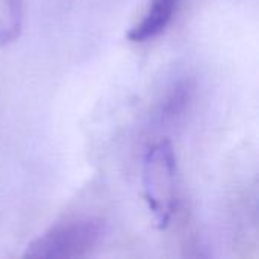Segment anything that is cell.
<instances>
[{
	"label": "cell",
	"instance_id": "1",
	"mask_svg": "<svg viewBox=\"0 0 259 259\" xmlns=\"http://www.w3.org/2000/svg\"><path fill=\"white\" fill-rule=\"evenodd\" d=\"M105 223L94 217L68 219L55 223L27 244L26 258H82L102 240Z\"/></svg>",
	"mask_w": 259,
	"mask_h": 259
},
{
	"label": "cell",
	"instance_id": "2",
	"mask_svg": "<svg viewBox=\"0 0 259 259\" xmlns=\"http://www.w3.org/2000/svg\"><path fill=\"white\" fill-rule=\"evenodd\" d=\"M143 185L147 206L156 225L164 229L173 217L178 197V164L170 141H161L147 152L143 165Z\"/></svg>",
	"mask_w": 259,
	"mask_h": 259
},
{
	"label": "cell",
	"instance_id": "3",
	"mask_svg": "<svg viewBox=\"0 0 259 259\" xmlns=\"http://www.w3.org/2000/svg\"><path fill=\"white\" fill-rule=\"evenodd\" d=\"M178 5L179 0H150L140 21L131 27L127 39L132 42H146L156 38L173 20Z\"/></svg>",
	"mask_w": 259,
	"mask_h": 259
},
{
	"label": "cell",
	"instance_id": "4",
	"mask_svg": "<svg viewBox=\"0 0 259 259\" xmlns=\"http://www.w3.org/2000/svg\"><path fill=\"white\" fill-rule=\"evenodd\" d=\"M24 24V0H0V46L15 42Z\"/></svg>",
	"mask_w": 259,
	"mask_h": 259
}]
</instances>
